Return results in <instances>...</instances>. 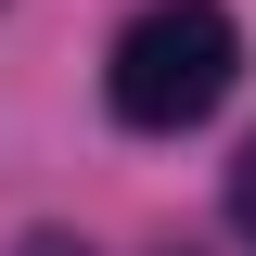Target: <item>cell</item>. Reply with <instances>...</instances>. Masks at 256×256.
<instances>
[{"label":"cell","mask_w":256,"mask_h":256,"mask_svg":"<svg viewBox=\"0 0 256 256\" xmlns=\"http://www.w3.org/2000/svg\"><path fill=\"white\" fill-rule=\"evenodd\" d=\"M230 77H244V26H230L218 0H141L116 26V52H102V102H116L141 141L205 128L230 102Z\"/></svg>","instance_id":"6da1fadb"},{"label":"cell","mask_w":256,"mask_h":256,"mask_svg":"<svg viewBox=\"0 0 256 256\" xmlns=\"http://www.w3.org/2000/svg\"><path fill=\"white\" fill-rule=\"evenodd\" d=\"M230 230H244V244H256V141H244V154H230Z\"/></svg>","instance_id":"7a4b0ae2"},{"label":"cell","mask_w":256,"mask_h":256,"mask_svg":"<svg viewBox=\"0 0 256 256\" xmlns=\"http://www.w3.org/2000/svg\"><path fill=\"white\" fill-rule=\"evenodd\" d=\"M13 256H90V244H77V230H26Z\"/></svg>","instance_id":"3957f363"},{"label":"cell","mask_w":256,"mask_h":256,"mask_svg":"<svg viewBox=\"0 0 256 256\" xmlns=\"http://www.w3.org/2000/svg\"><path fill=\"white\" fill-rule=\"evenodd\" d=\"M166 256H192V244H166Z\"/></svg>","instance_id":"277c9868"}]
</instances>
